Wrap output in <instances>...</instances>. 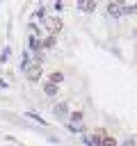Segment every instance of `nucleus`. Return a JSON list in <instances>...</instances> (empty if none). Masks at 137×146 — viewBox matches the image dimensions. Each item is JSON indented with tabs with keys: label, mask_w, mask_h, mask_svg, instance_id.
<instances>
[{
	"label": "nucleus",
	"mask_w": 137,
	"mask_h": 146,
	"mask_svg": "<svg viewBox=\"0 0 137 146\" xmlns=\"http://www.w3.org/2000/svg\"><path fill=\"white\" fill-rule=\"evenodd\" d=\"M107 11H110L112 16H121V14H130L132 7H123L121 2H110V5H107Z\"/></svg>",
	"instance_id": "obj_1"
},
{
	"label": "nucleus",
	"mask_w": 137,
	"mask_h": 146,
	"mask_svg": "<svg viewBox=\"0 0 137 146\" xmlns=\"http://www.w3.org/2000/svg\"><path fill=\"white\" fill-rule=\"evenodd\" d=\"M25 75H27V80H32V82H37V80L41 78V64L37 62V64H32V66H27V68H25Z\"/></svg>",
	"instance_id": "obj_2"
},
{
	"label": "nucleus",
	"mask_w": 137,
	"mask_h": 146,
	"mask_svg": "<svg viewBox=\"0 0 137 146\" xmlns=\"http://www.w3.org/2000/svg\"><path fill=\"white\" fill-rule=\"evenodd\" d=\"M46 27H48L50 32H59V30H62V21H59L57 16H48V18H46Z\"/></svg>",
	"instance_id": "obj_3"
},
{
	"label": "nucleus",
	"mask_w": 137,
	"mask_h": 146,
	"mask_svg": "<svg viewBox=\"0 0 137 146\" xmlns=\"http://www.w3.org/2000/svg\"><path fill=\"white\" fill-rule=\"evenodd\" d=\"M62 80H64V73H62V71H53V73H50V80H48V82H53V84H59Z\"/></svg>",
	"instance_id": "obj_4"
},
{
	"label": "nucleus",
	"mask_w": 137,
	"mask_h": 146,
	"mask_svg": "<svg viewBox=\"0 0 137 146\" xmlns=\"http://www.w3.org/2000/svg\"><path fill=\"white\" fill-rule=\"evenodd\" d=\"M43 91H46L48 96H57V84H53V82H46V84H43Z\"/></svg>",
	"instance_id": "obj_5"
},
{
	"label": "nucleus",
	"mask_w": 137,
	"mask_h": 146,
	"mask_svg": "<svg viewBox=\"0 0 137 146\" xmlns=\"http://www.w3.org/2000/svg\"><path fill=\"white\" fill-rule=\"evenodd\" d=\"M80 9H84V11H94V9H96V2H89V0H82V2H80Z\"/></svg>",
	"instance_id": "obj_6"
},
{
	"label": "nucleus",
	"mask_w": 137,
	"mask_h": 146,
	"mask_svg": "<svg viewBox=\"0 0 137 146\" xmlns=\"http://www.w3.org/2000/svg\"><path fill=\"white\" fill-rule=\"evenodd\" d=\"M41 46H43V48H53V46H55V34H50V36H46V39L41 41Z\"/></svg>",
	"instance_id": "obj_7"
},
{
	"label": "nucleus",
	"mask_w": 137,
	"mask_h": 146,
	"mask_svg": "<svg viewBox=\"0 0 137 146\" xmlns=\"http://www.w3.org/2000/svg\"><path fill=\"white\" fill-rule=\"evenodd\" d=\"M100 146H116V139H114V137H110V135H107V137H105V139H103V144H100Z\"/></svg>",
	"instance_id": "obj_8"
},
{
	"label": "nucleus",
	"mask_w": 137,
	"mask_h": 146,
	"mask_svg": "<svg viewBox=\"0 0 137 146\" xmlns=\"http://www.w3.org/2000/svg\"><path fill=\"white\" fill-rule=\"evenodd\" d=\"M64 112H66V105H64V103H62V105H59V107H57V114H64Z\"/></svg>",
	"instance_id": "obj_9"
},
{
	"label": "nucleus",
	"mask_w": 137,
	"mask_h": 146,
	"mask_svg": "<svg viewBox=\"0 0 137 146\" xmlns=\"http://www.w3.org/2000/svg\"><path fill=\"white\" fill-rule=\"evenodd\" d=\"M135 34H137V30H135Z\"/></svg>",
	"instance_id": "obj_10"
}]
</instances>
